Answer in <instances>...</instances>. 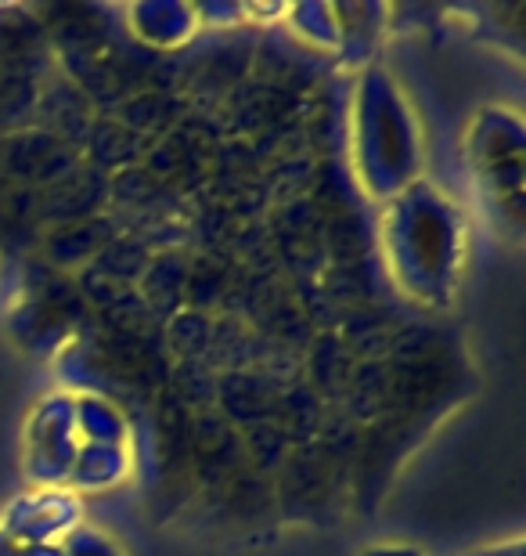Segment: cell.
I'll list each match as a JSON object with an SVG mask.
<instances>
[{"label": "cell", "mask_w": 526, "mask_h": 556, "mask_svg": "<svg viewBox=\"0 0 526 556\" xmlns=\"http://www.w3.org/2000/svg\"><path fill=\"white\" fill-rule=\"evenodd\" d=\"M288 26H293L296 37L310 40L315 48L324 51H339L343 29H339V4H321V0H310V4H293L285 11Z\"/></svg>", "instance_id": "9"}, {"label": "cell", "mask_w": 526, "mask_h": 556, "mask_svg": "<svg viewBox=\"0 0 526 556\" xmlns=\"http://www.w3.org/2000/svg\"><path fill=\"white\" fill-rule=\"evenodd\" d=\"M198 11V22H209V26H231V22H242V4H206V8H195Z\"/></svg>", "instance_id": "11"}, {"label": "cell", "mask_w": 526, "mask_h": 556, "mask_svg": "<svg viewBox=\"0 0 526 556\" xmlns=\"http://www.w3.org/2000/svg\"><path fill=\"white\" fill-rule=\"evenodd\" d=\"M65 553L69 556H123L116 546V539H108L105 531L98 528H76L69 539H65Z\"/></svg>", "instance_id": "10"}, {"label": "cell", "mask_w": 526, "mask_h": 556, "mask_svg": "<svg viewBox=\"0 0 526 556\" xmlns=\"http://www.w3.org/2000/svg\"><path fill=\"white\" fill-rule=\"evenodd\" d=\"M73 413H76L80 444H127L130 441V422L123 416V408L102 394H76Z\"/></svg>", "instance_id": "8"}, {"label": "cell", "mask_w": 526, "mask_h": 556, "mask_svg": "<svg viewBox=\"0 0 526 556\" xmlns=\"http://www.w3.org/2000/svg\"><path fill=\"white\" fill-rule=\"evenodd\" d=\"M127 22L152 48H181L203 29L195 4H181V0H144L127 8Z\"/></svg>", "instance_id": "6"}, {"label": "cell", "mask_w": 526, "mask_h": 556, "mask_svg": "<svg viewBox=\"0 0 526 556\" xmlns=\"http://www.w3.org/2000/svg\"><path fill=\"white\" fill-rule=\"evenodd\" d=\"M84 528V498L69 488H29L0 509V531L15 546L65 542Z\"/></svg>", "instance_id": "5"}, {"label": "cell", "mask_w": 526, "mask_h": 556, "mask_svg": "<svg viewBox=\"0 0 526 556\" xmlns=\"http://www.w3.org/2000/svg\"><path fill=\"white\" fill-rule=\"evenodd\" d=\"M18 556H69L65 542H43V546H22Z\"/></svg>", "instance_id": "14"}, {"label": "cell", "mask_w": 526, "mask_h": 556, "mask_svg": "<svg viewBox=\"0 0 526 556\" xmlns=\"http://www.w3.org/2000/svg\"><path fill=\"white\" fill-rule=\"evenodd\" d=\"M76 394L51 391L43 394L22 427V470L33 488H65L73 459L80 452L76 433Z\"/></svg>", "instance_id": "4"}, {"label": "cell", "mask_w": 526, "mask_h": 556, "mask_svg": "<svg viewBox=\"0 0 526 556\" xmlns=\"http://www.w3.org/2000/svg\"><path fill=\"white\" fill-rule=\"evenodd\" d=\"M462 160L490 225L519 239L526 217V127L516 109H479L465 127Z\"/></svg>", "instance_id": "3"}, {"label": "cell", "mask_w": 526, "mask_h": 556, "mask_svg": "<svg viewBox=\"0 0 526 556\" xmlns=\"http://www.w3.org/2000/svg\"><path fill=\"white\" fill-rule=\"evenodd\" d=\"M22 553V546H15V542H11L4 531H0V556H18Z\"/></svg>", "instance_id": "15"}, {"label": "cell", "mask_w": 526, "mask_h": 556, "mask_svg": "<svg viewBox=\"0 0 526 556\" xmlns=\"http://www.w3.org/2000/svg\"><path fill=\"white\" fill-rule=\"evenodd\" d=\"M130 477V448L127 444H80L65 488L76 495L112 492Z\"/></svg>", "instance_id": "7"}, {"label": "cell", "mask_w": 526, "mask_h": 556, "mask_svg": "<svg viewBox=\"0 0 526 556\" xmlns=\"http://www.w3.org/2000/svg\"><path fill=\"white\" fill-rule=\"evenodd\" d=\"M469 556H526V542L516 535V539H505V542H490V546H479Z\"/></svg>", "instance_id": "12"}, {"label": "cell", "mask_w": 526, "mask_h": 556, "mask_svg": "<svg viewBox=\"0 0 526 556\" xmlns=\"http://www.w3.org/2000/svg\"><path fill=\"white\" fill-rule=\"evenodd\" d=\"M361 556H425L419 546H400V542H386V546H368Z\"/></svg>", "instance_id": "13"}, {"label": "cell", "mask_w": 526, "mask_h": 556, "mask_svg": "<svg viewBox=\"0 0 526 556\" xmlns=\"http://www.w3.org/2000/svg\"><path fill=\"white\" fill-rule=\"evenodd\" d=\"M350 160L364 195L394 199L425 170V141L415 105L386 65L368 62L354 87Z\"/></svg>", "instance_id": "2"}, {"label": "cell", "mask_w": 526, "mask_h": 556, "mask_svg": "<svg viewBox=\"0 0 526 556\" xmlns=\"http://www.w3.org/2000/svg\"><path fill=\"white\" fill-rule=\"evenodd\" d=\"M383 261L400 293L425 307H451L469 261V217L451 195L419 177L383 203Z\"/></svg>", "instance_id": "1"}]
</instances>
